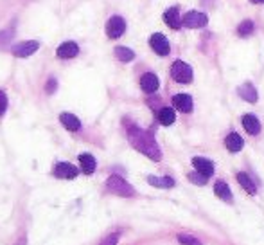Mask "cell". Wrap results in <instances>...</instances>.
I'll list each match as a JSON object with an SVG mask.
<instances>
[{
    "instance_id": "cell-1",
    "label": "cell",
    "mask_w": 264,
    "mask_h": 245,
    "mask_svg": "<svg viewBox=\"0 0 264 245\" xmlns=\"http://www.w3.org/2000/svg\"><path fill=\"white\" fill-rule=\"evenodd\" d=\"M128 139L133 148L139 150L146 157H149L151 161H160L162 159V151H160L158 144H157V141L153 137V133H149L146 130H141L139 126H129Z\"/></svg>"
},
{
    "instance_id": "cell-2",
    "label": "cell",
    "mask_w": 264,
    "mask_h": 245,
    "mask_svg": "<svg viewBox=\"0 0 264 245\" xmlns=\"http://www.w3.org/2000/svg\"><path fill=\"white\" fill-rule=\"evenodd\" d=\"M106 188L112 193L119 195V197H133V195H135V189L131 188V184H128V182H126L123 177H119V175H112L110 179L106 180Z\"/></svg>"
},
{
    "instance_id": "cell-3",
    "label": "cell",
    "mask_w": 264,
    "mask_h": 245,
    "mask_svg": "<svg viewBox=\"0 0 264 245\" xmlns=\"http://www.w3.org/2000/svg\"><path fill=\"white\" fill-rule=\"evenodd\" d=\"M171 78L178 81V83H191L193 81V69L182 60H176L171 65Z\"/></svg>"
},
{
    "instance_id": "cell-4",
    "label": "cell",
    "mask_w": 264,
    "mask_h": 245,
    "mask_svg": "<svg viewBox=\"0 0 264 245\" xmlns=\"http://www.w3.org/2000/svg\"><path fill=\"white\" fill-rule=\"evenodd\" d=\"M124 31H126V22H124L123 17L115 15V17H112L108 20V24H106V35H108V38H112V40L121 38L124 35Z\"/></svg>"
},
{
    "instance_id": "cell-5",
    "label": "cell",
    "mask_w": 264,
    "mask_h": 245,
    "mask_svg": "<svg viewBox=\"0 0 264 245\" xmlns=\"http://www.w3.org/2000/svg\"><path fill=\"white\" fill-rule=\"evenodd\" d=\"M207 24H209V18L200 11H189L183 17V25L189 29H200V27H205Z\"/></svg>"
},
{
    "instance_id": "cell-6",
    "label": "cell",
    "mask_w": 264,
    "mask_h": 245,
    "mask_svg": "<svg viewBox=\"0 0 264 245\" xmlns=\"http://www.w3.org/2000/svg\"><path fill=\"white\" fill-rule=\"evenodd\" d=\"M149 45H151L153 51L157 54H160V56H167L171 51V45L169 42H167V38H165L164 35H160V33H155V35L149 38Z\"/></svg>"
},
{
    "instance_id": "cell-7",
    "label": "cell",
    "mask_w": 264,
    "mask_h": 245,
    "mask_svg": "<svg viewBox=\"0 0 264 245\" xmlns=\"http://www.w3.org/2000/svg\"><path fill=\"white\" fill-rule=\"evenodd\" d=\"M38 49H40V43L35 42V40H29V42H22V43H18V45H15L13 54H15L17 58H27L31 54H35Z\"/></svg>"
},
{
    "instance_id": "cell-8",
    "label": "cell",
    "mask_w": 264,
    "mask_h": 245,
    "mask_svg": "<svg viewBox=\"0 0 264 245\" xmlns=\"http://www.w3.org/2000/svg\"><path fill=\"white\" fill-rule=\"evenodd\" d=\"M77 168L72 166V164H69V162H58L56 164V168H54V175L58 177V179H76L77 177Z\"/></svg>"
},
{
    "instance_id": "cell-9",
    "label": "cell",
    "mask_w": 264,
    "mask_h": 245,
    "mask_svg": "<svg viewBox=\"0 0 264 245\" xmlns=\"http://www.w3.org/2000/svg\"><path fill=\"white\" fill-rule=\"evenodd\" d=\"M164 22L169 25L171 29H180V27H182L183 17H180L178 7H169V9L164 13Z\"/></svg>"
},
{
    "instance_id": "cell-10",
    "label": "cell",
    "mask_w": 264,
    "mask_h": 245,
    "mask_svg": "<svg viewBox=\"0 0 264 245\" xmlns=\"http://www.w3.org/2000/svg\"><path fill=\"white\" fill-rule=\"evenodd\" d=\"M193 166H194V170H196L198 173H201L203 177H207V179L214 173V164H212L209 159H203V157H194Z\"/></svg>"
},
{
    "instance_id": "cell-11",
    "label": "cell",
    "mask_w": 264,
    "mask_h": 245,
    "mask_svg": "<svg viewBox=\"0 0 264 245\" xmlns=\"http://www.w3.org/2000/svg\"><path fill=\"white\" fill-rule=\"evenodd\" d=\"M173 105H175L176 110H180L183 114L193 112V97L187 96V94H176L173 97Z\"/></svg>"
},
{
    "instance_id": "cell-12",
    "label": "cell",
    "mask_w": 264,
    "mask_h": 245,
    "mask_svg": "<svg viewBox=\"0 0 264 245\" xmlns=\"http://www.w3.org/2000/svg\"><path fill=\"white\" fill-rule=\"evenodd\" d=\"M158 78L153 74V72H146L144 76L141 78V87L142 90L146 92V94H153V92H157L158 90Z\"/></svg>"
},
{
    "instance_id": "cell-13",
    "label": "cell",
    "mask_w": 264,
    "mask_h": 245,
    "mask_svg": "<svg viewBox=\"0 0 264 245\" xmlns=\"http://www.w3.org/2000/svg\"><path fill=\"white\" fill-rule=\"evenodd\" d=\"M56 53H58L59 58H63V60H70V58H74V56L79 54V47H77L76 42H65V43L59 45Z\"/></svg>"
},
{
    "instance_id": "cell-14",
    "label": "cell",
    "mask_w": 264,
    "mask_h": 245,
    "mask_svg": "<svg viewBox=\"0 0 264 245\" xmlns=\"http://www.w3.org/2000/svg\"><path fill=\"white\" fill-rule=\"evenodd\" d=\"M243 126H245V130H246L250 135H257L259 132H261V123H259L257 117L252 114L243 115Z\"/></svg>"
},
{
    "instance_id": "cell-15",
    "label": "cell",
    "mask_w": 264,
    "mask_h": 245,
    "mask_svg": "<svg viewBox=\"0 0 264 245\" xmlns=\"http://www.w3.org/2000/svg\"><path fill=\"white\" fill-rule=\"evenodd\" d=\"M237 92H239V96L245 99V101L248 103H257V90H255V87H253L252 83H245L241 85L239 89H237Z\"/></svg>"
},
{
    "instance_id": "cell-16",
    "label": "cell",
    "mask_w": 264,
    "mask_h": 245,
    "mask_svg": "<svg viewBox=\"0 0 264 245\" xmlns=\"http://www.w3.org/2000/svg\"><path fill=\"white\" fill-rule=\"evenodd\" d=\"M59 121H61V125H63L67 130H70V132H77L81 128V121L77 119L74 114H69V112L59 115Z\"/></svg>"
},
{
    "instance_id": "cell-17",
    "label": "cell",
    "mask_w": 264,
    "mask_h": 245,
    "mask_svg": "<svg viewBox=\"0 0 264 245\" xmlns=\"http://www.w3.org/2000/svg\"><path fill=\"white\" fill-rule=\"evenodd\" d=\"M214 193L221 200H225V202H232V191H230L229 184L223 182V180H217L216 184H214Z\"/></svg>"
},
{
    "instance_id": "cell-18",
    "label": "cell",
    "mask_w": 264,
    "mask_h": 245,
    "mask_svg": "<svg viewBox=\"0 0 264 245\" xmlns=\"http://www.w3.org/2000/svg\"><path fill=\"white\" fill-rule=\"evenodd\" d=\"M79 164H81L83 173L92 175L95 171V159L94 155H90V153H81V155H79Z\"/></svg>"
},
{
    "instance_id": "cell-19",
    "label": "cell",
    "mask_w": 264,
    "mask_h": 245,
    "mask_svg": "<svg viewBox=\"0 0 264 245\" xmlns=\"http://www.w3.org/2000/svg\"><path fill=\"white\" fill-rule=\"evenodd\" d=\"M225 144H227V150H229V151H241L243 146H245L241 135L239 133H235V132H232L229 137L225 139Z\"/></svg>"
},
{
    "instance_id": "cell-20",
    "label": "cell",
    "mask_w": 264,
    "mask_h": 245,
    "mask_svg": "<svg viewBox=\"0 0 264 245\" xmlns=\"http://www.w3.org/2000/svg\"><path fill=\"white\" fill-rule=\"evenodd\" d=\"M147 182L151 186H155V188H165V189H169V188L175 186V180L171 179V177H153V175H149Z\"/></svg>"
},
{
    "instance_id": "cell-21",
    "label": "cell",
    "mask_w": 264,
    "mask_h": 245,
    "mask_svg": "<svg viewBox=\"0 0 264 245\" xmlns=\"http://www.w3.org/2000/svg\"><path fill=\"white\" fill-rule=\"evenodd\" d=\"M157 115H158V121L164 126L173 125V123H175V119H176V114H175V110H173V108H160Z\"/></svg>"
},
{
    "instance_id": "cell-22",
    "label": "cell",
    "mask_w": 264,
    "mask_h": 245,
    "mask_svg": "<svg viewBox=\"0 0 264 245\" xmlns=\"http://www.w3.org/2000/svg\"><path fill=\"white\" fill-rule=\"evenodd\" d=\"M237 182H239L241 188H243L245 191H248L250 195H255L257 188H255V184H253L252 179H250L246 173H237Z\"/></svg>"
},
{
    "instance_id": "cell-23",
    "label": "cell",
    "mask_w": 264,
    "mask_h": 245,
    "mask_svg": "<svg viewBox=\"0 0 264 245\" xmlns=\"http://www.w3.org/2000/svg\"><path fill=\"white\" fill-rule=\"evenodd\" d=\"M115 56H117L121 61H124V63L135 60V53H133L131 49H128V47H117V49H115Z\"/></svg>"
},
{
    "instance_id": "cell-24",
    "label": "cell",
    "mask_w": 264,
    "mask_h": 245,
    "mask_svg": "<svg viewBox=\"0 0 264 245\" xmlns=\"http://www.w3.org/2000/svg\"><path fill=\"white\" fill-rule=\"evenodd\" d=\"M253 33V22L252 20H243L239 24V27H237V35L239 36H250Z\"/></svg>"
},
{
    "instance_id": "cell-25",
    "label": "cell",
    "mask_w": 264,
    "mask_h": 245,
    "mask_svg": "<svg viewBox=\"0 0 264 245\" xmlns=\"http://www.w3.org/2000/svg\"><path fill=\"white\" fill-rule=\"evenodd\" d=\"M178 244H180V245H203L198 238H194V236H187V234L178 236Z\"/></svg>"
},
{
    "instance_id": "cell-26",
    "label": "cell",
    "mask_w": 264,
    "mask_h": 245,
    "mask_svg": "<svg viewBox=\"0 0 264 245\" xmlns=\"http://www.w3.org/2000/svg\"><path fill=\"white\" fill-rule=\"evenodd\" d=\"M187 177H189V180L194 182L196 186H203L207 182V177H203V175L198 173V171H193V173H189Z\"/></svg>"
},
{
    "instance_id": "cell-27",
    "label": "cell",
    "mask_w": 264,
    "mask_h": 245,
    "mask_svg": "<svg viewBox=\"0 0 264 245\" xmlns=\"http://www.w3.org/2000/svg\"><path fill=\"white\" fill-rule=\"evenodd\" d=\"M117 242H119V233H113L110 236H106L99 245H117Z\"/></svg>"
},
{
    "instance_id": "cell-28",
    "label": "cell",
    "mask_w": 264,
    "mask_h": 245,
    "mask_svg": "<svg viewBox=\"0 0 264 245\" xmlns=\"http://www.w3.org/2000/svg\"><path fill=\"white\" fill-rule=\"evenodd\" d=\"M6 110H7V96L0 90V115H4Z\"/></svg>"
},
{
    "instance_id": "cell-29",
    "label": "cell",
    "mask_w": 264,
    "mask_h": 245,
    "mask_svg": "<svg viewBox=\"0 0 264 245\" xmlns=\"http://www.w3.org/2000/svg\"><path fill=\"white\" fill-rule=\"evenodd\" d=\"M56 87H58V81L54 78H51L47 81V87H45V90H47V94H53V92H56Z\"/></svg>"
},
{
    "instance_id": "cell-30",
    "label": "cell",
    "mask_w": 264,
    "mask_h": 245,
    "mask_svg": "<svg viewBox=\"0 0 264 245\" xmlns=\"http://www.w3.org/2000/svg\"><path fill=\"white\" fill-rule=\"evenodd\" d=\"M252 4H264V0H250Z\"/></svg>"
},
{
    "instance_id": "cell-31",
    "label": "cell",
    "mask_w": 264,
    "mask_h": 245,
    "mask_svg": "<svg viewBox=\"0 0 264 245\" xmlns=\"http://www.w3.org/2000/svg\"><path fill=\"white\" fill-rule=\"evenodd\" d=\"M17 245H24V242H18V244Z\"/></svg>"
}]
</instances>
